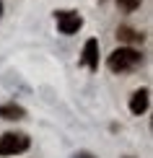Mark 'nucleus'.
<instances>
[{"label": "nucleus", "instance_id": "f257e3e1", "mask_svg": "<svg viewBox=\"0 0 153 158\" xmlns=\"http://www.w3.org/2000/svg\"><path fill=\"white\" fill-rule=\"evenodd\" d=\"M140 62H143V55L138 49H132V47H119V49L112 52L109 60H106L112 73H130V70H135Z\"/></svg>", "mask_w": 153, "mask_h": 158}, {"label": "nucleus", "instance_id": "f03ea898", "mask_svg": "<svg viewBox=\"0 0 153 158\" xmlns=\"http://www.w3.org/2000/svg\"><path fill=\"white\" fill-rule=\"evenodd\" d=\"M31 140L29 135L23 132H5L3 137H0V156H18L23 153V150H29Z\"/></svg>", "mask_w": 153, "mask_h": 158}, {"label": "nucleus", "instance_id": "7ed1b4c3", "mask_svg": "<svg viewBox=\"0 0 153 158\" xmlns=\"http://www.w3.org/2000/svg\"><path fill=\"white\" fill-rule=\"evenodd\" d=\"M55 21H57L60 34H75V31L83 26V18L78 16V13H73V10H57Z\"/></svg>", "mask_w": 153, "mask_h": 158}, {"label": "nucleus", "instance_id": "20e7f679", "mask_svg": "<svg viewBox=\"0 0 153 158\" xmlns=\"http://www.w3.org/2000/svg\"><path fill=\"white\" fill-rule=\"evenodd\" d=\"M81 62H83L88 70H99V42H96V39H88V42L83 44Z\"/></svg>", "mask_w": 153, "mask_h": 158}, {"label": "nucleus", "instance_id": "39448f33", "mask_svg": "<svg viewBox=\"0 0 153 158\" xmlns=\"http://www.w3.org/2000/svg\"><path fill=\"white\" fill-rule=\"evenodd\" d=\"M148 96H151L148 88H140V91L132 94V98H130V111L132 114H143V111L148 109Z\"/></svg>", "mask_w": 153, "mask_h": 158}, {"label": "nucleus", "instance_id": "423d86ee", "mask_svg": "<svg viewBox=\"0 0 153 158\" xmlns=\"http://www.w3.org/2000/svg\"><path fill=\"white\" fill-rule=\"evenodd\" d=\"M26 111L16 104H0V119H23Z\"/></svg>", "mask_w": 153, "mask_h": 158}, {"label": "nucleus", "instance_id": "0eeeda50", "mask_svg": "<svg viewBox=\"0 0 153 158\" xmlns=\"http://www.w3.org/2000/svg\"><path fill=\"white\" fill-rule=\"evenodd\" d=\"M117 39L119 42H143V34H138L135 29H127V26H122V29H117Z\"/></svg>", "mask_w": 153, "mask_h": 158}, {"label": "nucleus", "instance_id": "6e6552de", "mask_svg": "<svg viewBox=\"0 0 153 158\" xmlns=\"http://www.w3.org/2000/svg\"><path fill=\"white\" fill-rule=\"evenodd\" d=\"M117 5H119V10L130 13V10H135L138 5H140V0H117Z\"/></svg>", "mask_w": 153, "mask_h": 158}, {"label": "nucleus", "instance_id": "1a4fd4ad", "mask_svg": "<svg viewBox=\"0 0 153 158\" xmlns=\"http://www.w3.org/2000/svg\"><path fill=\"white\" fill-rule=\"evenodd\" d=\"M75 158H94V156H88V153H81V156H75Z\"/></svg>", "mask_w": 153, "mask_h": 158}, {"label": "nucleus", "instance_id": "9d476101", "mask_svg": "<svg viewBox=\"0 0 153 158\" xmlns=\"http://www.w3.org/2000/svg\"><path fill=\"white\" fill-rule=\"evenodd\" d=\"M0 13H3V3H0Z\"/></svg>", "mask_w": 153, "mask_h": 158}, {"label": "nucleus", "instance_id": "9b49d317", "mask_svg": "<svg viewBox=\"0 0 153 158\" xmlns=\"http://www.w3.org/2000/svg\"><path fill=\"white\" fill-rule=\"evenodd\" d=\"M99 3H101V0H99Z\"/></svg>", "mask_w": 153, "mask_h": 158}]
</instances>
